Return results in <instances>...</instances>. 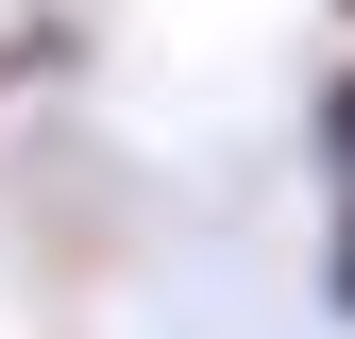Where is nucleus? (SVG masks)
Listing matches in <instances>:
<instances>
[{"label":"nucleus","mask_w":355,"mask_h":339,"mask_svg":"<svg viewBox=\"0 0 355 339\" xmlns=\"http://www.w3.org/2000/svg\"><path fill=\"white\" fill-rule=\"evenodd\" d=\"M322 170H338V187H355V68L322 85ZM338 288H355V254H338Z\"/></svg>","instance_id":"1"}]
</instances>
